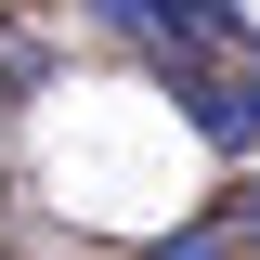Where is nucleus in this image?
<instances>
[{
    "label": "nucleus",
    "instance_id": "1",
    "mask_svg": "<svg viewBox=\"0 0 260 260\" xmlns=\"http://www.w3.org/2000/svg\"><path fill=\"white\" fill-rule=\"evenodd\" d=\"M156 91L182 104V130L208 143V156H260V39H247V52H182V65H156Z\"/></svg>",
    "mask_w": 260,
    "mask_h": 260
},
{
    "label": "nucleus",
    "instance_id": "2",
    "mask_svg": "<svg viewBox=\"0 0 260 260\" xmlns=\"http://www.w3.org/2000/svg\"><path fill=\"white\" fill-rule=\"evenodd\" d=\"M104 39H130L143 65H182V52H247V0H78Z\"/></svg>",
    "mask_w": 260,
    "mask_h": 260
},
{
    "label": "nucleus",
    "instance_id": "3",
    "mask_svg": "<svg viewBox=\"0 0 260 260\" xmlns=\"http://www.w3.org/2000/svg\"><path fill=\"white\" fill-rule=\"evenodd\" d=\"M143 260H234L221 221H182V234H143Z\"/></svg>",
    "mask_w": 260,
    "mask_h": 260
},
{
    "label": "nucleus",
    "instance_id": "4",
    "mask_svg": "<svg viewBox=\"0 0 260 260\" xmlns=\"http://www.w3.org/2000/svg\"><path fill=\"white\" fill-rule=\"evenodd\" d=\"M208 221H221V234H234V247H260V182H234V195H221V208H208Z\"/></svg>",
    "mask_w": 260,
    "mask_h": 260
},
{
    "label": "nucleus",
    "instance_id": "5",
    "mask_svg": "<svg viewBox=\"0 0 260 260\" xmlns=\"http://www.w3.org/2000/svg\"><path fill=\"white\" fill-rule=\"evenodd\" d=\"M234 260H260V247H234Z\"/></svg>",
    "mask_w": 260,
    "mask_h": 260
}]
</instances>
